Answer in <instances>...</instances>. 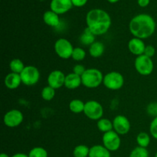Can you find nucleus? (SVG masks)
Wrapping results in <instances>:
<instances>
[{
  "mask_svg": "<svg viewBox=\"0 0 157 157\" xmlns=\"http://www.w3.org/2000/svg\"><path fill=\"white\" fill-rule=\"evenodd\" d=\"M156 24L154 18L148 14H140L133 17L129 24L130 32L135 38L146 39L154 34Z\"/></svg>",
  "mask_w": 157,
  "mask_h": 157,
  "instance_id": "f257e3e1",
  "label": "nucleus"
},
{
  "mask_svg": "<svg viewBox=\"0 0 157 157\" xmlns=\"http://www.w3.org/2000/svg\"><path fill=\"white\" fill-rule=\"evenodd\" d=\"M87 28L96 36L108 32L111 25V18L106 11L94 9L89 11L86 15Z\"/></svg>",
  "mask_w": 157,
  "mask_h": 157,
  "instance_id": "f03ea898",
  "label": "nucleus"
},
{
  "mask_svg": "<svg viewBox=\"0 0 157 157\" xmlns=\"http://www.w3.org/2000/svg\"><path fill=\"white\" fill-rule=\"evenodd\" d=\"M102 72L97 68L86 69L85 72L81 76L82 85L87 88L94 89L99 87L104 81Z\"/></svg>",
  "mask_w": 157,
  "mask_h": 157,
  "instance_id": "7ed1b4c3",
  "label": "nucleus"
},
{
  "mask_svg": "<svg viewBox=\"0 0 157 157\" xmlns=\"http://www.w3.org/2000/svg\"><path fill=\"white\" fill-rule=\"evenodd\" d=\"M103 84L109 90H120L124 84V78L120 72L110 71L104 75Z\"/></svg>",
  "mask_w": 157,
  "mask_h": 157,
  "instance_id": "20e7f679",
  "label": "nucleus"
},
{
  "mask_svg": "<svg viewBox=\"0 0 157 157\" xmlns=\"http://www.w3.org/2000/svg\"><path fill=\"white\" fill-rule=\"evenodd\" d=\"M135 69L136 71L143 76L150 75L154 69V64L151 58L146 56L145 55L136 57L134 62Z\"/></svg>",
  "mask_w": 157,
  "mask_h": 157,
  "instance_id": "39448f33",
  "label": "nucleus"
},
{
  "mask_svg": "<svg viewBox=\"0 0 157 157\" xmlns=\"http://www.w3.org/2000/svg\"><path fill=\"white\" fill-rule=\"evenodd\" d=\"M21 82L26 86H33L38 82L40 79V72L36 67L33 65L25 66L24 70L20 74Z\"/></svg>",
  "mask_w": 157,
  "mask_h": 157,
  "instance_id": "423d86ee",
  "label": "nucleus"
},
{
  "mask_svg": "<svg viewBox=\"0 0 157 157\" xmlns=\"http://www.w3.org/2000/svg\"><path fill=\"white\" fill-rule=\"evenodd\" d=\"M84 113L92 121H99L104 115V108L98 101H88L85 103Z\"/></svg>",
  "mask_w": 157,
  "mask_h": 157,
  "instance_id": "0eeeda50",
  "label": "nucleus"
},
{
  "mask_svg": "<svg viewBox=\"0 0 157 157\" xmlns=\"http://www.w3.org/2000/svg\"><path fill=\"white\" fill-rule=\"evenodd\" d=\"M75 48L70 41L66 38H59L55 43V52L59 58L68 59L71 58Z\"/></svg>",
  "mask_w": 157,
  "mask_h": 157,
  "instance_id": "6e6552de",
  "label": "nucleus"
},
{
  "mask_svg": "<svg viewBox=\"0 0 157 157\" xmlns=\"http://www.w3.org/2000/svg\"><path fill=\"white\" fill-rule=\"evenodd\" d=\"M103 146L110 152H114L119 150L121 145V140L120 135L114 130L104 133L102 136Z\"/></svg>",
  "mask_w": 157,
  "mask_h": 157,
  "instance_id": "1a4fd4ad",
  "label": "nucleus"
},
{
  "mask_svg": "<svg viewBox=\"0 0 157 157\" xmlns=\"http://www.w3.org/2000/svg\"><path fill=\"white\" fill-rule=\"evenodd\" d=\"M24 120L23 113L17 109H12L6 112L3 117V123L5 125L10 128L18 127Z\"/></svg>",
  "mask_w": 157,
  "mask_h": 157,
  "instance_id": "9d476101",
  "label": "nucleus"
},
{
  "mask_svg": "<svg viewBox=\"0 0 157 157\" xmlns=\"http://www.w3.org/2000/svg\"><path fill=\"white\" fill-rule=\"evenodd\" d=\"M113 130L119 135H125L130 130V122L128 118L123 115H117L113 121Z\"/></svg>",
  "mask_w": 157,
  "mask_h": 157,
  "instance_id": "9b49d317",
  "label": "nucleus"
},
{
  "mask_svg": "<svg viewBox=\"0 0 157 157\" xmlns=\"http://www.w3.org/2000/svg\"><path fill=\"white\" fill-rule=\"evenodd\" d=\"M65 77L66 75H64V74L61 71H52L48 76V84L55 90L61 88V87L64 86Z\"/></svg>",
  "mask_w": 157,
  "mask_h": 157,
  "instance_id": "f8f14e48",
  "label": "nucleus"
},
{
  "mask_svg": "<svg viewBox=\"0 0 157 157\" xmlns=\"http://www.w3.org/2000/svg\"><path fill=\"white\" fill-rule=\"evenodd\" d=\"M73 6L71 0H52L50 3L51 10L58 15H62L68 12Z\"/></svg>",
  "mask_w": 157,
  "mask_h": 157,
  "instance_id": "ddd939ff",
  "label": "nucleus"
},
{
  "mask_svg": "<svg viewBox=\"0 0 157 157\" xmlns=\"http://www.w3.org/2000/svg\"><path fill=\"white\" fill-rule=\"evenodd\" d=\"M146 44L144 40L138 38H133L129 41L128 49L133 55L136 56H140L144 54V51L146 48Z\"/></svg>",
  "mask_w": 157,
  "mask_h": 157,
  "instance_id": "4468645a",
  "label": "nucleus"
},
{
  "mask_svg": "<svg viewBox=\"0 0 157 157\" xmlns=\"http://www.w3.org/2000/svg\"><path fill=\"white\" fill-rule=\"evenodd\" d=\"M21 83L22 82H21L20 75L16 73H13V72H11V73L8 74L4 79L5 86L8 89H10V90L17 89L21 85Z\"/></svg>",
  "mask_w": 157,
  "mask_h": 157,
  "instance_id": "2eb2a0df",
  "label": "nucleus"
},
{
  "mask_svg": "<svg viewBox=\"0 0 157 157\" xmlns=\"http://www.w3.org/2000/svg\"><path fill=\"white\" fill-rule=\"evenodd\" d=\"M82 84L81 77L75 73H70L65 77L64 87L70 90H75Z\"/></svg>",
  "mask_w": 157,
  "mask_h": 157,
  "instance_id": "dca6fc26",
  "label": "nucleus"
},
{
  "mask_svg": "<svg viewBox=\"0 0 157 157\" xmlns=\"http://www.w3.org/2000/svg\"><path fill=\"white\" fill-rule=\"evenodd\" d=\"M43 21L47 25L51 27H57L60 24L59 15L52 10L46 11L43 15Z\"/></svg>",
  "mask_w": 157,
  "mask_h": 157,
  "instance_id": "f3484780",
  "label": "nucleus"
},
{
  "mask_svg": "<svg viewBox=\"0 0 157 157\" xmlns=\"http://www.w3.org/2000/svg\"><path fill=\"white\" fill-rule=\"evenodd\" d=\"M88 157H111L110 152L103 145H94L90 148Z\"/></svg>",
  "mask_w": 157,
  "mask_h": 157,
  "instance_id": "a211bd4d",
  "label": "nucleus"
},
{
  "mask_svg": "<svg viewBox=\"0 0 157 157\" xmlns=\"http://www.w3.org/2000/svg\"><path fill=\"white\" fill-rule=\"evenodd\" d=\"M105 51V46L101 41H95L89 46V54L93 58H100Z\"/></svg>",
  "mask_w": 157,
  "mask_h": 157,
  "instance_id": "6ab92c4d",
  "label": "nucleus"
},
{
  "mask_svg": "<svg viewBox=\"0 0 157 157\" xmlns=\"http://www.w3.org/2000/svg\"><path fill=\"white\" fill-rule=\"evenodd\" d=\"M80 41L84 45H91L95 42V35L87 28L84 29V32L80 36Z\"/></svg>",
  "mask_w": 157,
  "mask_h": 157,
  "instance_id": "aec40b11",
  "label": "nucleus"
},
{
  "mask_svg": "<svg viewBox=\"0 0 157 157\" xmlns=\"http://www.w3.org/2000/svg\"><path fill=\"white\" fill-rule=\"evenodd\" d=\"M84 107L85 103L79 99H74L69 103V109L74 113H84Z\"/></svg>",
  "mask_w": 157,
  "mask_h": 157,
  "instance_id": "412c9836",
  "label": "nucleus"
},
{
  "mask_svg": "<svg viewBox=\"0 0 157 157\" xmlns=\"http://www.w3.org/2000/svg\"><path fill=\"white\" fill-rule=\"evenodd\" d=\"M97 126H98V130L104 133L113 130V121H110L107 118H101L99 121H98Z\"/></svg>",
  "mask_w": 157,
  "mask_h": 157,
  "instance_id": "4be33fe9",
  "label": "nucleus"
},
{
  "mask_svg": "<svg viewBox=\"0 0 157 157\" xmlns=\"http://www.w3.org/2000/svg\"><path fill=\"white\" fill-rule=\"evenodd\" d=\"M25 67L24 63L19 58H14L9 63V68L11 71L13 73H16L20 75L21 73L24 68Z\"/></svg>",
  "mask_w": 157,
  "mask_h": 157,
  "instance_id": "5701e85b",
  "label": "nucleus"
},
{
  "mask_svg": "<svg viewBox=\"0 0 157 157\" xmlns=\"http://www.w3.org/2000/svg\"><path fill=\"white\" fill-rule=\"evenodd\" d=\"M90 148L87 146L81 144L75 147L73 150L74 157H88Z\"/></svg>",
  "mask_w": 157,
  "mask_h": 157,
  "instance_id": "b1692460",
  "label": "nucleus"
},
{
  "mask_svg": "<svg viewBox=\"0 0 157 157\" xmlns=\"http://www.w3.org/2000/svg\"><path fill=\"white\" fill-rule=\"evenodd\" d=\"M136 143L139 147L147 148L150 144V135L146 132H141L136 136Z\"/></svg>",
  "mask_w": 157,
  "mask_h": 157,
  "instance_id": "393cba45",
  "label": "nucleus"
},
{
  "mask_svg": "<svg viewBox=\"0 0 157 157\" xmlns=\"http://www.w3.org/2000/svg\"><path fill=\"white\" fill-rule=\"evenodd\" d=\"M41 98L43 100L46 101H50L54 99L55 96V89H54L53 87H50L49 85L46 86L41 90Z\"/></svg>",
  "mask_w": 157,
  "mask_h": 157,
  "instance_id": "a878e982",
  "label": "nucleus"
},
{
  "mask_svg": "<svg viewBox=\"0 0 157 157\" xmlns=\"http://www.w3.org/2000/svg\"><path fill=\"white\" fill-rule=\"evenodd\" d=\"M29 157H48L47 150L41 147H36L32 148L29 151Z\"/></svg>",
  "mask_w": 157,
  "mask_h": 157,
  "instance_id": "bb28decb",
  "label": "nucleus"
},
{
  "mask_svg": "<svg viewBox=\"0 0 157 157\" xmlns=\"http://www.w3.org/2000/svg\"><path fill=\"white\" fill-rule=\"evenodd\" d=\"M129 157H149V152L147 148L138 146L132 150Z\"/></svg>",
  "mask_w": 157,
  "mask_h": 157,
  "instance_id": "cd10ccee",
  "label": "nucleus"
},
{
  "mask_svg": "<svg viewBox=\"0 0 157 157\" xmlns=\"http://www.w3.org/2000/svg\"><path fill=\"white\" fill-rule=\"evenodd\" d=\"M86 57V52L84 49L81 48L76 47L74 48L73 53H72L71 58L76 61H81L85 58Z\"/></svg>",
  "mask_w": 157,
  "mask_h": 157,
  "instance_id": "c85d7f7f",
  "label": "nucleus"
},
{
  "mask_svg": "<svg viewBox=\"0 0 157 157\" xmlns=\"http://www.w3.org/2000/svg\"><path fill=\"white\" fill-rule=\"evenodd\" d=\"M150 133L154 139L157 140V116L155 117L150 123Z\"/></svg>",
  "mask_w": 157,
  "mask_h": 157,
  "instance_id": "c756f323",
  "label": "nucleus"
},
{
  "mask_svg": "<svg viewBox=\"0 0 157 157\" xmlns=\"http://www.w3.org/2000/svg\"><path fill=\"white\" fill-rule=\"evenodd\" d=\"M86 68L84 67V66L83 64H75L73 67V73L76 74V75H79V76H82L83 74L85 72Z\"/></svg>",
  "mask_w": 157,
  "mask_h": 157,
  "instance_id": "7c9ffc66",
  "label": "nucleus"
},
{
  "mask_svg": "<svg viewBox=\"0 0 157 157\" xmlns=\"http://www.w3.org/2000/svg\"><path fill=\"white\" fill-rule=\"evenodd\" d=\"M156 54V49L153 45H147L146 46L145 51H144V54L146 56L149 57V58H153Z\"/></svg>",
  "mask_w": 157,
  "mask_h": 157,
  "instance_id": "2f4dec72",
  "label": "nucleus"
},
{
  "mask_svg": "<svg viewBox=\"0 0 157 157\" xmlns=\"http://www.w3.org/2000/svg\"><path fill=\"white\" fill-rule=\"evenodd\" d=\"M147 112L149 114L157 116V103H152L147 107Z\"/></svg>",
  "mask_w": 157,
  "mask_h": 157,
  "instance_id": "473e14b6",
  "label": "nucleus"
},
{
  "mask_svg": "<svg viewBox=\"0 0 157 157\" xmlns=\"http://www.w3.org/2000/svg\"><path fill=\"white\" fill-rule=\"evenodd\" d=\"M72 4L75 7H82L85 6L87 2V0H71Z\"/></svg>",
  "mask_w": 157,
  "mask_h": 157,
  "instance_id": "72a5a7b5",
  "label": "nucleus"
},
{
  "mask_svg": "<svg viewBox=\"0 0 157 157\" xmlns=\"http://www.w3.org/2000/svg\"><path fill=\"white\" fill-rule=\"evenodd\" d=\"M150 0H137L138 5L140 7H147L150 4Z\"/></svg>",
  "mask_w": 157,
  "mask_h": 157,
  "instance_id": "f704fd0d",
  "label": "nucleus"
},
{
  "mask_svg": "<svg viewBox=\"0 0 157 157\" xmlns=\"http://www.w3.org/2000/svg\"><path fill=\"white\" fill-rule=\"evenodd\" d=\"M12 157H29V156L26 154H25V153H15V154H14Z\"/></svg>",
  "mask_w": 157,
  "mask_h": 157,
  "instance_id": "c9c22d12",
  "label": "nucleus"
},
{
  "mask_svg": "<svg viewBox=\"0 0 157 157\" xmlns=\"http://www.w3.org/2000/svg\"><path fill=\"white\" fill-rule=\"evenodd\" d=\"M0 157H9V155L6 154V153H2L1 155H0Z\"/></svg>",
  "mask_w": 157,
  "mask_h": 157,
  "instance_id": "e433bc0d",
  "label": "nucleus"
},
{
  "mask_svg": "<svg viewBox=\"0 0 157 157\" xmlns=\"http://www.w3.org/2000/svg\"><path fill=\"white\" fill-rule=\"evenodd\" d=\"M107 1H108L110 3H116L118 1H120V0H107Z\"/></svg>",
  "mask_w": 157,
  "mask_h": 157,
  "instance_id": "4c0bfd02",
  "label": "nucleus"
},
{
  "mask_svg": "<svg viewBox=\"0 0 157 157\" xmlns=\"http://www.w3.org/2000/svg\"><path fill=\"white\" fill-rule=\"evenodd\" d=\"M155 157H157V151H156V154H155Z\"/></svg>",
  "mask_w": 157,
  "mask_h": 157,
  "instance_id": "58836bf2",
  "label": "nucleus"
},
{
  "mask_svg": "<svg viewBox=\"0 0 157 157\" xmlns=\"http://www.w3.org/2000/svg\"><path fill=\"white\" fill-rule=\"evenodd\" d=\"M40 1H44V0H40Z\"/></svg>",
  "mask_w": 157,
  "mask_h": 157,
  "instance_id": "ea45409f",
  "label": "nucleus"
}]
</instances>
